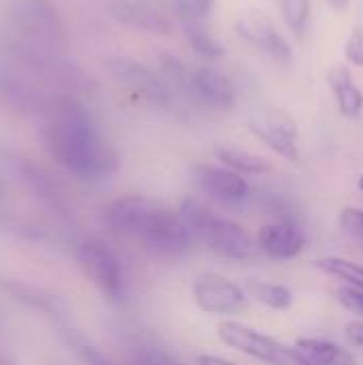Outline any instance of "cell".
I'll use <instances>...</instances> for the list:
<instances>
[{
	"label": "cell",
	"mask_w": 363,
	"mask_h": 365,
	"mask_svg": "<svg viewBox=\"0 0 363 365\" xmlns=\"http://www.w3.org/2000/svg\"><path fill=\"white\" fill-rule=\"evenodd\" d=\"M45 118V145L71 175L94 182L116 171L118 156L83 103L62 94Z\"/></svg>",
	"instance_id": "obj_1"
},
{
	"label": "cell",
	"mask_w": 363,
	"mask_h": 365,
	"mask_svg": "<svg viewBox=\"0 0 363 365\" xmlns=\"http://www.w3.org/2000/svg\"><path fill=\"white\" fill-rule=\"evenodd\" d=\"M109 231L131 237L156 259H180L193 248V235L180 214L141 195L120 197L103 207Z\"/></svg>",
	"instance_id": "obj_2"
},
{
	"label": "cell",
	"mask_w": 363,
	"mask_h": 365,
	"mask_svg": "<svg viewBox=\"0 0 363 365\" xmlns=\"http://www.w3.org/2000/svg\"><path fill=\"white\" fill-rule=\"evenodd\" d=\"M178 214L190 231L193 240L208 250L233 261H248L255 257L257 244L250 240V235L237 222L214 214L203 203L186 199L182 201Z\"/></svg>",
	"instance_id": "obj_3"
},
{
	"label": "cell",
	"mask_w": 363,
	"mask_h": 365,
	"mask_svg": "<svg viewBox=\"0 0 363 365\" xmlns=\"http://www.w3.org/2000/svg\"><path fill=\"white\" fill-rule=\"evenodd\" d=\"M4 13L13 32L11 36L49 49H62L66 38L64 21L51 0H9Z\"/></svg>",
	"instance_id": "obj_4"
},
{
	"label": "cell",
	"mask_w": 363,
	"mask_h": 365,
	"mask_svg": "<svg viewBox=\"0 0 363 365\" xmlns=\"http://www.w3.org/2000/svg\"><path fill=\"white\" fill-rule=\"evenodd\" d=\"M62 94H53L32 75L0 56V105L24 115H47Z\"/></svg>",
	"instance_id": "obj_5"
},
{
	"label": "cell",
	"mask_w": 363,
	"mask_h": 365,
	"mask_svg": "<svg viewBox=\"0 0 363 365\" xmlns=\"http://www.w3.org/2000/svg\"><path fill=\"white\" fill-rule=\"evenodd\" d=\"M75 261L79 263L86 278L109 299H120L124 293V274L113 250L96 240L83 237L75 246Z\"/></svg>",
	"instance_id": "obj_6"
},
{
	"label": "cell",
	"mask_w": 363,
	"mask_h": 365,
	"mask_svg": "<svg viewBox=\"0 0 363 365\" xmlns=\"http://www.w3.org/2000/svg\"><path fill=\"white\" fill-rule=\"evenodd\" d=\"M218 340L257 361L267 365H300L293 346L261 334L248 325H242L237 321H225L218 325Z\"/></svg>",
	"instance_id": "obj_7"
},
{
	"label": "cell",
	"mask_w": 363,
	"mask_h": 365,
	"mask_svg": "<svg viewBox=\"0 0 363 365\" xmlns=\"http://www.w3.org/2000/svg\"><path fill=\"white\" fill-rule=\"evenodd\" d=\"M105 68L118 86L126 88L135 96L143 98L145 103H150L154 107H163V109L171 107L169 86L145 64H141L128 56H111V58H107Z\"/></svg>",
	"instance_id": "obj_8"
},
{
	"label": "cell",
	"mask_w": 363,
	"mask_h": 365,
	"mask_svg": "<svg viewBox=\"0 0 363 365\" xmlns=\"http://www.w3.org/2000/svg\"><path fill=\"white\" fill-rule=\"evenodd\" d=\"M248 126L272 152L289 163L300 160V128L285 109L259 107L250 113Z\"/></svg>",
	"instance_id": "obj_9"
},
{
	"label": "cell",
	"mask_w": 363,
	"mask_h": 365,
	"mask_svg": "<svg viewBox=\"0 0 363 365\" xmlns=\"http://www.w3.org/2000/svg\"><path fill=\"white\" fill-rule=\"evenodd\" d=\"M193 299L205 314H235L248 308L246 291L220 274H203L195 278Z\"/></svg>",
	"instance_id": "obj_10"
},
{
	"label": "cell",
	"mask_w": 363,
	"mask_h": 365,
	"mask_svg": "<svg viewBox=\"0 0 363 365\" xmlns=\"http://www.w3.org/2000/svg\"><path fill=\"white\" fill-rule=\"evenodd\" d=\"M235 30L246 43L267 53L272 60L280 64H291L293 60L291 45L287 43V38L278 32L274 21L263 11H246L244 15H240Z\"/></svg>",
	"instance_id": "obj_11"
},
{
	"label": "cell",
	"mask_w": 363,
	"mask_h": 365,
	"mask_svg": "<svg viewBox=\"0 0 363 365\" xmlns=\"http://www.w3.org/2000/svg\"><path fill=\"white\" fill-rule=\"evenodd\" d=\"M193 180L203 195L225 205H237L246 201L250 195V186L246 178L229 167L197 165L193 169Z\"/></svg>",
	"instance_id": "obj_12"
},
{
	"label": "cell",
	"mask_w": 363,
	"mask_h": 365,
	"mask_svg": "<svg viewBox=\"0 0 363 365\" xmlns=\"http://www.w3.org/2000/svg\"><path fill=\"white\" fill-rule=\"evenodd\" d=\"M255 244L257 250H261L265 257L274 261H293L306 250L308 237L297 222L289 218H280L263 225L257 233Z\"/></svg>",
	"instance_id": "obj_13"
},
{
	"label": "cell",
	"mask_w": 363,
	"mask_h": 365,
	"mask_svg": "<svg viewBox=\"0 0 363 365\" xmlns=\"http://www.w3.org/2000/svg\"><path fill=\"white\" fill-rule=\"evenodd\" d=\"M107 9L118 24L131 30L148 34H171L173 30V21L169 19V15L143 0H111Z\"/></svg>",
	"instance_id": "obj_14"
},
{
	"label": "cell",
	"mask_w": 363,
	"mask_h": 365,
	"mask_svg": "<svg viewBox=\"0 0 363 365\" xmlns=\"http://www.w3.org/2000/svg\"><path fill=\"white\" fill-rule=\"evenodd\" d=\"M195 88L199 105L214 109H231L235 105V86L227 75L212 66H201L195 71Z\"/></svg>",
	"instance_id": "obj_15"
},
{
	"label": "cell",
	"mask_w": 363,
	"mask_h": 365,
	"mask_svg": "<svg viewBox=\"0 0 363 365\" xmlns=\"http://www.w3.org/2000/svg\"><path fill=\"white\" fill-rule=\"evenodd\" d=\"M300 365H357L353 353L336 342L319 338H300L293 346Z\"/></svg>",
	"instance_id": "obj_16"
},
{
	"label": "cell",
	"mask_w": 363,
	"mask_h": 365,
	"mask_svg": "<svg viewBox=\"0 0 363 365\" xmlns=\"http://www.w3.org/2000/svg\"><path fill=\"white\" fill-rule=\"evenodd\" d=\"M327 83L336 96L338 109L347 120H357L363 111V92L355 86L347 66H334L327 73Z\"/></svg>",
	"instance_id": "obj_17"
},
{
	"label": "cell",
	"mask_w": 363,
	"mask_h": 365,
	"mask_svg": "<svg viewBox=\"0 0 363 365\" xmlns=\"http://www.w3.org/2000/svg\"><path fill=\"white\" fill-rule=\"evenodd\" d=\"M158 62H160V68H163L167 81L173 86V90L180 92L188 103L199 105L197 88H195V71H190L178 56L167 53V51H163L158 56Z\"/></svg>",
	"instance_id": "obj_18"
},
{
	"label": "cell",
	"mask_w": 363,
	"mask_h": 365,
	"mask_svg": "<svg viewBox=\"0 0 363 365\" xmlns=\"http://www.w3.org/2000/svg\"><path fill=\"white\" fill-rule=\"evenodd\" d=\"M216 156L225 167H229L242 175H263V173L272 171V163L267 158L246 152V150H240V148H220V150H216Z\"/></svg>",
	"instance_id": "obj_19"
},
{
	"label": "cell",
	"mask_w": 363,
	"mask_h": 365,
	"mask_svg": "<svg viewBox=\"0 0 363 365\" xmlns=\"http://www.w3.org/2000/svg\"><path fill=\"white\" fill-rule=\"evenodd\" d=\"M0 287L17 302L30 306V308H36V310H43V312H56V297H49L45 291L32 287V284H26V282H19V280H0Z\"/></svg>",
	"instance_id": "obj_20"
},
{
	"label": "cell",
	"mask_w": 363,
	"mask_h": 365,
	"mask_svg": "<svg viewBox=\"0 0 363 365\" xmlns=\"http://www.w3.org/2000/svg\"><path fill=\"white\" fill-rule=\"evenodd\" d=\"M321 272H325L327 276H334L342 282L349 284V289L363 291V265L342 259V257H323L315 263Z\"/></svg>",
	"instance_id": "obj_21"
},
{
	"label": "cell",
	"mask_w": 363,
	"mask_h": 365,
	"mask_svg": "<svg viewBox=\"0 0 363 365\" xmlns=\"http://www.w3.org/2000/svg\"><path fill=\"white\" fill-rule=\"evenodd\" d=\"M248 293L259 304L272 308V310H289L293 306V293L285 284L276 282H248Z\"/></svg>",
	"instance_id": "obj_22"
},
{
	"label": "cell",
	"mask_w": 363,
	"mask_h": 365,
	"mask_svg": "<svg viewBox=\"0 0 363 365\" xmlns=\"http://www.w3.org/2000/svg\"><path fill=\"white\" fill-rule=\"evenodd\" d=\"M184 32H186L188 45L201 58H205V60H220L225 56V47L220 45V41L205 26H188V28H184Z\"/></svg>",
	"instance_id": "obj_23"
},
{
	"label": "cell",
	"mask_w": 363,
	"mask_h": 365,
	"mask_svg": "<svg viewBox=\"0 0 363 365\" xmlns=\"http://www.w3.org/2000/svg\"><path fill=\"white\" fill-rule=\"evenodd\" d=\"M214 4L216 0H175V13L184 28L205 26L214 13Z\"/></svg>",
	"instance_id": "obj_24"
},
{
	"label": "cell",
	"mask_w": 363,
	"mask_h": 365,
	"mask_svg": "<svg viewBox=\"0 0 363 365\" xmlns=\"http://www.w3.org/2000/svg\"><path fill=\"white\" fill-rule=\"evenodd\" d=\"M280 13L289 26V30L297 36H302L308 28L310 19V0H278Z\"/></svg>",
	"instance_id": "obj_25"
},
{
	"label": "cell",
	"mask_w": 363,
	"mask_h": 365,
	"mask_svg": "<svg viewBox=\"0 0 363 365\" xmlns=\"http://www.w3.org/2000/svg\"><path fill=\"white\" fill-rule=\"evenodd\" d=\"M66 342L71 344V349L86 361L88 365H118L116 361H111L105 353H101L96 346H92L86 338H81L75 331H64Z\"/></svg>",
	"instance_id": "obj_26"
},
{
	"label": "cell",
	"mask_w": 363,
	"mask_h": 365,
	"mask_svg": "<svg viewBox=\"0 0 363 365\" xmlns=\"http://www.w3.org/2000/svg\"><path fill=\"white\" fill-rule=\"evenodd\" d=\"M340 227L344 233H349L353 240L363 244V210L362 207H344L340 212Z\"/></svg>",
	"instance_id": "obj_27"
},
{
	"label": "cell",
	"mask_w": 363,
	"mask_h": 365,
	"mask_svg": "<svg viewBox=\"0 0 363 365\" xmlns=\"http://www.w3.org/2000/svg\"><path fill=\"white\" fill-rule=\"evenodd\" d=\"M133 365H182L175 357H171L167 351L156 346H141L133 359Z\"/></svg>",
	"instance_id": "obj_28"
},
{
	"label": "cell",
	"mask_w": 363,
	"mask_h": 365,
	"mask_svg": "<svg viewBox=\"0 0 363 365\" xmlns=\"http://www.w3.org/2000/svg\"><path fill=\"white\" fill-rule=\"evenodd\" d=\"M344 51H347V60L355 66H363V30L362 28H355L344 45Z\"/></svg>",
	"instance_id": "obj_29"
},
{
	"label": "cell",
	"mask_w": 363,
	"mask_h": 365,
	"mask_svg": "<svg viewBox=\"0 0 363 365\" xmlns=\"http://www.w3.org/2000/svg\"><path fill=\"white\" fill-rule=\"evenodd\" d=\"M336 295H338L340 304H342L347 310H351V312L362 314L363 317V291H355V289H349V287H347V289L338 291Z\"/></svg>",
	"instance_id": "obj_30"
},
{
	"label": "cell",
	"mask_w": 363,
	"mask_h": 365,
	"mask_svg": "<svg viewBox=\"0 0 363 365\" xmlns=\"http://www.w3.org/2000/svg\"><path fill=\"white\" fill-rule=\"evenodd\" d=\"M347 340L355 346V349H359L363 353V323L362 321H353V323H349L347 325Z\"/></svg>",
	"instance_id": "obj_31"
},
{
	"label": "cell",
	"mask_w": 363,
	"mask_h": 365,
	"mask_svg": "<svg viewBox=\"0 0 363 365\" xmlns=\"http://www.w3.org/2000/svg\"><path fill=\"white\" fill-rule=\"evenodd\" d=\"M197 365H240L231 359L225 357H216V355H199L197 357Z\"/></svg>",
	"instance_id": "obj_32"
},
{
	"label": "cell",
	"mask_w": 363,
	"mask_h": 365,
	"mask_svg": "<svg viewBox=\"0 0 363 365\" xmlns=\"http://www.w3.org/2000/svg\"><path fill=\"white\" fill-rule=\"evenodd\" d=\"M327 2H329L332 6H336V9H344L351 0H327Z\"/></svg>",
	"instance_id": "obj_33"
},
{
	"label": "cell",
	"mask_w": 363,
	"mask_h": 365,
	"mask_svg": "<svg viewBox=\"0 0 363 365\" xmlns=\"http://www.w3.org/2000/svg\"><path fill=\"white\" fill-rule=\"evenodd\" d=\"M357 186H359V188H362V190H363V175H362V178H359V182H357Z\"/></svg>",
	"instance_id": "obj_34"
},
{
	"label": "cell",
	"mask_w": 363,
	"mask_h": 365,
	"mask_svg": "<svg viewBox=\"0 0 363 365\" xmlns=\"http://www.w3.org/2000/svg\"><path fill=\"white\" fill-rule=\"evenodd\" d=\"M0 365H11V364H9L6 359H2V357H0Z\"/></svg>",
	"instance_id": "obj_35"
},
{
	"label": "cell",
	"mask_w": 363,
	"mask_h": 365,
	"mask_svg": "<svg viewBox=\"0 0 363 365\" xmlns=\"http://www.w3.org/2000/svg\"><path fill=\"white\" fill-rule=\"evenodd\" d=\"M0 201H2V188H0Z\"/></svg>",
	"instance_id": "obj_36"
}]
</instances>
